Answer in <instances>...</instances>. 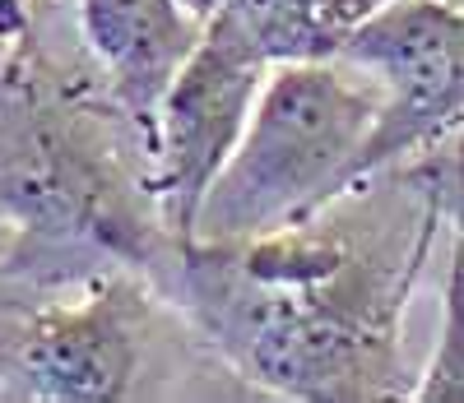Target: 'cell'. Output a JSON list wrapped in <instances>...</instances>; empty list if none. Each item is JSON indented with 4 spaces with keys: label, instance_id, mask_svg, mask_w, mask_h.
<instances>
[{
    "label": "cell",
    "instance_id": "11",
    "mask_svg": "<svg viewBox=\"0 0 464 403\" xmlns=\"http://www.w3.org/2000/svg\"><path fill=\"white\" fill-rule=\"evenodd\" d=\"M47 74H52V65L37 56L33 47H5V43H0V102L33 93Z\"/></svg>",
    "mask_w": 464,
    "mask_h": 403
},
{
    "label": "cell",
    "instance_id": "6",
    "mask_svg": "<svg viewBox=\"0 0 464 403\" xmlns=\"http://www.w3.org/2000/svg\"><path fill=\"white\" fill-rule=\"evenodd\" d=\"M153 283L135 269H102L84 293L28 315L10 371L37 403H121L135 394L153 325Z\"/></svg>",
    "mask_w": 464,
    "mask_h": 403
},
{
    "label": "cell",
    "instance_id": "9",
    "mask_svg": "<svg viewBox=\"0 0 464 403\" xmlns=\"http://www.w3.org/2000/svg\"><path fill=\"white\" fill-rule=\"evenodd\" d=\"M409 403H464V251L450 241L446 255V293H441V330L409 389Z\"/></svg>",
    "mask_w": 464,
    "mask_h": 403
},
{
    "label": "cell",
    "instance_id": "1",
    "mask_svg": "<svg viewBox=\"0 0 464 403\" xmlns=\"http://www.w3.org/2000/svg\"><path fill=\"white\" fill-rule=\"evenodd\" d=\"M441 232V205L418 195L413 218L381 236L334 223V209L256 236H190L153 273V293L265 394L395 403L418 380L404 361V311Z\"/></svg>",
    "mask_w": 464,
    "mask_h": 403
},
{
    "label": "cell",
    "instance_id": "12",
    "mask_svg": "<svg viewBox=\"0 0 464 403\" xmlns=\"http://www.w3.org/2000/svg\"><path fill=\"white\" fill-rule=\"evenodd\" d=\"M33 5L37 0H0V43L33 47Z\"/></svg>",
    "mask_w": 464,
    "mask_h": 403
},
{
    "label": "cell",
    "instance_id": "3",
    "mask_svg": "<svg viewBox=\"0 0 464 403\" xmlns=\"http://www.w3.org/2000/svg\"><path fill=\"white\" fill-rule=\"evenodd\" d=\"M376 111L381 89L353 61H279L205 199L196 236H256L334 209Z\"/></svg>",
    "mask_w": 464,
    "mask_h": 403
},
{
    "label": "cell",
    "instance_id": "5",
    "mask_svg": "<svg viewBox=\"0 0 464 403\" xmlns=\"http://www.w3.org/2000/svg\"><path fill=\"white\" fill-rule=\"evenodd\" d=\"M269 61L223 10L205 19V33L159 107V130L149 149V190L177 241L200 232V209L237 153Z\"/></svg>",
    "mask_w": 464,
    "mask_h": 403
},
{
    "label": "cell",
    "instance_id": "8",
    "mask_svg": "<svg viewBox=\"0 0 464 403\" xmlns=\"http://www.w3.org/2000/svg\"><path fill=\"white\" fill-rule=\"evenodd\" d=\"M385 0H223L269 61H343V47Z\"/></svg>",
    "mask_w": 464,
    "mask_h": 403
},
{
    "label": "cell",
    "instance_id": "10",
    "mask_svg": "<svg viewBox=\"0 0 464 403\" xmlns=\"http://www.w3.org/2000/svg\"><path fill=\"white\" fill-rule=\"evenodd\" d=\"M391 177H400V181H404L409 190H418V195L437 199L441 214H446L450 241L464 251V130H459L455 139H446L441 149H432V153L413 158V163H404V168L391 172Z\"/></svg>",
    "mask_w": 464,
    "mask_h": 403
},
{
    "label": "cell",
    "instance_id": "4",
    "mask_svg": "<svg viewBox=\"0 0 464 403\" xmlns=\"http://www.w3.org/2000/svg\"><path fill=\"white\" fill-rule=\"evenodd\" d=\"M343 61L367 70L381 89V111L348 172V195H362L372 181L464 130V0H385L348 37Z\"/></svg>",
    "mask_w": 464,
    "mask_h": 403
},
{
    "label": "cell",
    "instance_id": "7",
    "mask_svg": "<svg viewBox=\"0 0 464 403\" xmlns=\"http://www.w3.org/2000/svg\"><path fill=\"white\" fill-rule=\"evenodd\" d=\"M74 14L107 107L126 120L149 158L159 107L196 52L205 19L181 0H74Z\"/></svg>",
    "mask_w": 464,
    "mask_h": 403
},
{
    "label": "cell",
    "instance_id": "13",
    "mask_svg": "<svg viewBox=\"0 0 464 403\" xmlns=\"http://www.w3.org/2000/svg\"><path fill=\"white\" fill-rule=\"evenodd\" d=\"M181 5L190 10V14H200V19H209L218 5H223V0H181Z\"/></svg>",
    "mask_w": 464,
    "mask_h": 403
},
{
    "label": "cell",
    "instance_id": "2",
    "mask_svg": "<svg viewBox=\"0 0 464 403\" xmlns=\"http://www.w3.org/2000/svg\"><path fill=\"white\" fill-rule=\"evenodd\" d=\"M10 111L0 130V223L10 227V251L0 269L47 278L102 269L153 273L172 255L159 199L149 190V163L130 168L116 149V116L107 98H89L84 84L47 74L24 98L0 102ZM126 126V120H121Z\"/></svg>",
    "mask_w": 464,
    "mask_h": 403
}]
</instances>
